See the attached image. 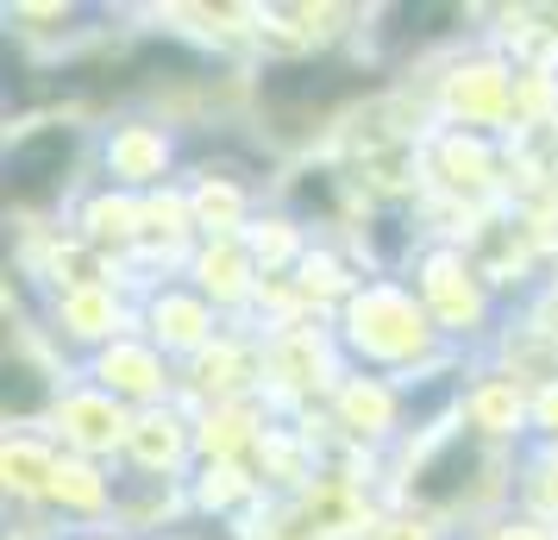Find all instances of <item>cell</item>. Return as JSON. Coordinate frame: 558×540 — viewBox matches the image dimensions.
Segmentation results:
<instances>
[{"label": "cell", "instance_id": "6da1fadb", "mask_svg": "<svg viewBox=\"0 0 558 540\" xmlns=\"http://www.w3.org/2000/svg\"><path fill=\"white\" fill-rule=\"evenodd\" d=\"M364 88L352 63H339V57H314V63H282L270 76L257 82V101L277 113L282 127H307V120H320L332 107H345Z\"/></svg>", "mask_w": 558, "mask_h": 540}, {"label": "cell", "instance_id": "7a4b0ae2", "mask_svg": "<svg viewBox=\"0 0 558 540\" xmlns=\"http://www.w3.org/2000/svg\"><path fill=\"white\" fill-rule=\"evenodd\" d=\"M70 157H76V132H63V127L26 132V139L7 152V195H20V202L51 195L57 177L70 170Z\"/></svg>", "mask_w": 558, "mask_h": 540}]
</instances>
